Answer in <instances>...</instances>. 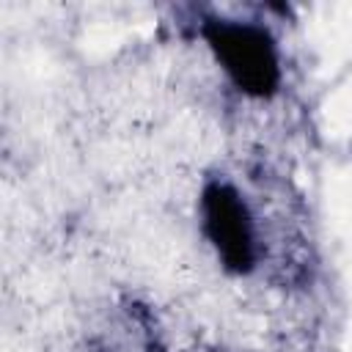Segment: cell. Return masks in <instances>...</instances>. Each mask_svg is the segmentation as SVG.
<instances>
[{
	"mask_svg": "<svg viewBox=\"0 0 352 352\" xmlns=\"http://www.w3.org/2000/svg\"><path fill=\"white\" fill-rule=\"evenodd\" d=\"M214 47L223 52L226 63L236 77L253 88H264L275 74V60L270 41L256 28L239 25H220L214 30Z\"/></svg>",
	"mask_w": 352,
	"mask_h": 352,
	"instance_id": "1",
	"label": "cell"
},
{
	"mask_svg": "<svg viewBox=\"0 0 352 352\" xmlns=\"http://www.w3.org/2000/svg\"><path fill=\"white\" fill-rule=\"evenodd\" d=\"M206 198H209L206 201L209 204V226H212L214 239L223 248V253L231 261L248 258V223H245V214H242V206L236 204V198L223 187L209 190Z\"/></svg>",
	"mask_w": 352,
	"mask_h": 352,
	"instance_id": "2",
	"label": "cell"
}]
</instances>
